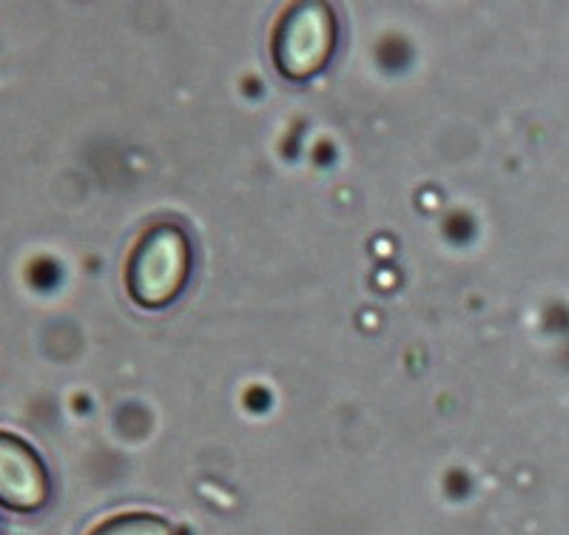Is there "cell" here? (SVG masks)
<instances>
[{"instance_id":"2","label":"cell","mask_w":569,"mask_h":535,"mask_svg":"<svg viewBox=\"0 0 569 535\" xmlns=\"http://www.w3.org/2000/svg\"><path fill=\"white\" fill-rule=\"evenodd\" d=\"M337 12L325 0H299L284 9L271 34V58L284 80L305 83L322 75L337 52Z\"/></svg>"},{"instance_id":"1","label":"cell","mask_w":569,"mask_h":535,"mask_svg":"<svg viewBox=\"0 0 569 535\" xmlns=\"http://www.w3.org/2000/svg\"><path fill=\"white\" fill-rule=\"evenodd\" d=\"M194 248L186 228L154 222L140 234L126 262V290L146 310L169 308L191 279Z\"/></svg>"},{"instance_id":"4","label":"cell","mask_w":569,"mask_h":535,"mask_svg":"<svg viewBox=\"0 0 569 535\" xmlns=\"http://www.w3.org/2000/svg\"><path fill=\"white\" fill-rule=\"evenodd\" d=\"M89 535H180L177 524L154 513H123L98 524Z\"/></svg>"},{"instance_id":"3","label":"cell","mask_w":569,"mask_h":535,"mask_svg":"<svg viewBox=\"0 0 569 535\" xmlns=\"http://www.w3.org/2000/svg\"><path fill=\"white\" fill-rule=\"evenodd\" d=\"M52 498V478L40 453L18 433L0 430V507L38 513Z\"/></svg>"}]
</instances>
